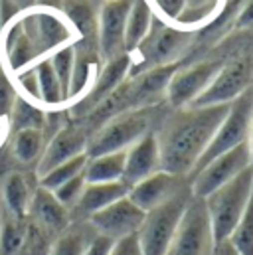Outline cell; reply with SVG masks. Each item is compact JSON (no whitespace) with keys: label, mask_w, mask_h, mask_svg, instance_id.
<instances>
[{"label":"cell","mask_w":253,"mask_h":255,"mask_svg":"<svg viewBox=\"0 0 253 255\" xmlns=\"http://www.w3.org/2000/svg\"><path fill=\"white\" fill-rule=\"evenodd\" d=\"M228 111L230 105L178 109V113L166 121L162 132L156 136L160 150V170L176 176H190Z\"/></svg>","instance_id":"obj_1"},{"label":"cell","mask_w":253,"mask_h":255,"mask_svg":"<svg viewBox=\"0 0 253 255\" xmlns=\"http://www.w3.org/2000/svg\"><path fill=\"white\" fill-rule=\"evenodd\" d=\"M253 186V164L248 166L244 172H240L236 178H232L228 184L220 186L216 192H212L208 198H204L214 242L222 244L228 242L240 224L246 206L250 202Z\"/></svg>","instance_id":"obj_2"},{"label":"cell","mask_w":253,"mask_h":255,"mask_svg":"<svg viewBox=\"0 0 253 255\" xmlns=\"http://www.w3.org/2000/svg\"><path fill=\"white\" fill-rule=\"evenodd\" d=\"M150 123H152V107L123 111L111 117L109 121H105L93 134H89L85 154L93 158V156H101L109 152L126 150L146 132H150L148 130Z\"/></svg>","instance_id":"obj_3"},{"label":"cell","mask_w":253,"mask_h":255,"mask_svg":"<svg viewBox=\"0 0 253 255\" xmlns=\"http://www.w3.org/2000/svg\"><path fill=\"white\" fill-rule=\"evenodd\" d=\"M192 192L190 184L178 190L172 198L162 202L160 206L148 210L144 214L142 226L138 230V242L144 255H166L168 246L174 238V232L178 228V222L188 206Z\"/></svg>","instance_id":"obj_4"},{"label":"cell","mask_w":253,"mask_h":255,"mask_svg":"<svg viewBox=\"0 0 253 255\" xmlns=\"http://www.w3.org/2000/svg\"><path fill=\"white\" fill-rule=\"evenodd\" d=\"M252 123H253V85H250L236 101L230 103V111H228L226 119L222 121V125L218 127L214 138L210 140V144L202 152V156L196 162V166L190 172V176H194L196 172H200L208 162H212L220 154H224V152H228V150H232V148L248 142L250 140V132H252Z\"/></svg>","instance_id":"obj_5"},{"label":"cell","mask_w":253,"mask_h":255,"mask_svg":"<svg viewBox=\"0 0 253 255\" xmlns=\"http://www.w3.org/2000/svg\"><path fill=\"white\" fill-rule=\"evenodd\" d=\"M216 248L204 200L190 198L166 255H212Z\"/></svg>","instance_id":"obj_6"},{"label":"cell","mask_w":253,"mask_h":255,"mask_svg":"<svg viewBox=\"0 0 253 255\" xmlns=\"http://www.w3.org/2000/svg\"><path fill=\"white\" fill-rule=\"evenodd\" d=\"M252 164L250 142H244V144L220 154L218 158L208 162L200 172H196L190 182V192L194 198L204 200L212 192L218 190L220 186L228 184L232 178H236L240 172H244Z\"/></svg>","instance_id":"obj_7"},{"label":"cell","mask_w":253,"mask_h":255,"mask_svg":"<svg viewBox=\"0 0 253 255\" xmlns=\"http://www.w3.org/2000/svg\"><path fill=\"white\" fill-rule=\"evenodd\" d=\"M252 62L242 58L222 65L206 91L190 107H212V105H230L252 85Z\"/></svg>","instance_id":"obj_8"},{"label":"cell","mask_w":253,"mask_h":255,"mask_svg":"<svg viewBox=\"0 0 253 255\" xmlns=\"http://www.w3.org/2000/svg\"><path fill=\"white\" fill-rule=\"evenodd\" d=\"M22 28L26 36L32 40L38 56L69 46V40H71L69 24L54 10L28 12L22 18Z\"/></svg>","instance_id":"obj_9"},{"label":"cell","mask_w":253,"mask_h":255,"mask_svg":"<svg viewBox=\"0 0 253 255\" xmlns=\"http://www.w3.org/2000/svg\"><path fill=\"white\" fill-rule=\"evenodd\" d=\"M144 214L146 212H142L138 206H134L128 200V196H125V198L113 202L111 206L95 212L93 216H89V226L99 236H105V238L117 242L126 236L138 234Z\"/></svg>","instance_id":"obj_10"},{"label":"cell","mask_w":253,"mask_h":255,"mask_svg":"<svg viewBox=\"0 0 253 255\" xmlns=\"http://www.w3.org/2000/svg\"><path fill=\"white\" fill-rule=\"evenodd\" d=\"M220 62H200L186 67L176 69L166 85L168 101L174 109H186L190 107L212 83L216 73L220 71Z\"/></svg>","instance_id":"obj_11"},{"label":"cell","mask_w":253,"mask_h":255,"mask_svg":"<svg viewBox=\"0 0 253 255\" xmlns=\"http://www.w3.org/2000/svg\"><path fill=\"white\" fill-rule=\"evenodd\" d=\"M132 0H109L97 18V48L103 60H113L125 54L126 16Z\"/></svg>","instance_id":"obj_12"},{"label":"cell","mask_w":253,"mask_h":255,"mask_svg":"<svg viewBox=\"0 0 253 255\" xmlns=\"http://www.w3.org/2000/svg\"><path fill=\"white\" fill-rule=\"evenodd\" d=\"M190 34L182 30H174L170 26H164L160 22L152 20V26L146 34V38L140 42L136 50H140L142 62L138 67H158V65H168L170 60L182 52V48L188 44Z\"/></svg>","instance_id":"obj_13"},{"label":"cell","mask_w":253,"mask_h":255,"mask_svg":"<svg viewBox=\"0 0 253 255\" xmlns=\"http://www.w3.org/2000/svg\"><path fill=\"white\" fill-rule=\"evenodd\" d=\"M87 142H89V132L81 125H67L60 128L40 158V164H38L40 178L50 170H54L56 166L83 154L87 148Z\"/></svg>","instance_id":"obj_14"},{"label":"cell","mask_w":253,"mask_h":255,"mask_svg":"<svg viewBox=\"0 0 253 255\" xmlns=\"http://www.w3.org/2000/svg\"><path fill=\"white\" fill-rule=\"evenodd\" d=\"M184 186H188V184L184 182L182 176L170 174L166 170H158V172L150 174L148 178L130 186L128 188V200L134 206H138L142 212H148V210L160 206L162 202H166L168 198H172Z\"/></svg>","instance_id":"obj_15"},{"label":"cell","mask_w":253,"mask_h":255,"mask_svg":"<svg viewBox=\"0 0 253 255\" xmlns=\"http://www.w3.org/2000/svg\"><path fill=\"white\" fill-rule=\"evenodd\" d=\"M160 170V150L154 132H146L132 146L125 150V170L123 182L126 186H134L136 182L148 178L150 174Z\"/></svg>","instance_id":"obj_16"},{"label":"cell","mask_w":253,"mask_h":255,"mask_svg":"<svg viewBox=\"0 0 253 255\" xmlns=\"http://www.w3.org/2000/svg\"><path fill=\"white\" fill-rule=\"evenodd\" d=\"M128 69H130V54H126V52L113 58V60H109L107 65L103 67V71L97 75L95 83L91 85L89 93L73 107V113L87 115L89 111H93L105 97H109L125 81Z\"/></svg>","instance_id":"obj_17"},{"label":"cell","mask_w":253,"mask_h":255,"mask_svg":"<svg viewBox=\"0 0 253 255\" xmlns=\"http://www.w3.org/2000/svg\"><path fill=\"white\" fill-rule=\"evenodd\" d=\"M28 214L36 228L50 234H62L69 226V212L67 208L60 204V200L54 196V192L46 188H38L32 194Z\"/></svg>","instance_id":"obj_18"},{"label":"cell","mask_w":253,"mask_h":255,"mask_svg":"<svg viewBox=\"0 0 253 255\" xmlns=\"http://www.w3.org/2000/svg\"><path fill=\"white\" fill-rule=\"evenodd\" d=\"M128 196V186L123 180L119 182H101V184H85L77 204L73 206L81 216H93L95 212L111 206L113 202Z\"/></svg>","instance_id":"obj_19"},{"label":"cell","mask_w":253,"mask_h":255,"mask_svg":"<svg viewBox=\"0 0 253 255\" xmlns=\"http://www.w3.org/2000/svg\"><path fill=\"white\" fill-rule=\"evenodd\" d=\"M65 16L81 36L77 46L97 48V16L93 4L89 0H69L65 4Z\"/></svg>","instance_id":"obj_20"},{"label":"cell","mask_w":253,"mask_h":255,"mask_svg":"<svg viewBox=\"0 0 253 255\" xmlns=\"http://www.w3.org/2000/svg\"><path fill=\"white\" fill-rule=\"evenodd\" d=\"M123 170H125V150L89 158L85 164L83 176L87 184L119 182L123 180Z\"/></svg>","instance_id":"obj_21"},{"label":"cell","mask_w":253,"mask_h":255,"mask_svg":"<svg viewBox=\"0 0 253 255\" xmlns=\"http://www.w3.org/2000/svg\"><path fill=\"white\" fill-rule=\"evenodd\" d=\"M152 26V10L146 4V0H132V6L126 16L125 28V52H134L140 42L146 38L148 30Z\"/></svg>","instance_id":"obj_22"},{"label":"cell","mask_w":253,"mask_h":255,"mask_svg":"<svg viewBox=\"0 0 253 255\" xmlns=\"http://www.w3.org/2000/svg\"><path fill=\"white\" fill-rule=\"evenodd\" d=\"M34 73H36V81H38V93H40V101L48 107H58L65 101L63 89L60 85V79L54 71V67L50 64V60H42L34 65Z\"/></svg>","instance_id":"obj_23"},{"label":"cell","mask_w":253,"mask_h":255,"mask_svg":"<svg viewBox=\"0 0 253 255\" xmlns=\"http://www.w3.org/2000/svg\"><path fill=\"white\" fill-rule=\"evenodd\" d=\"M2 196H4V204H6L8 212H10V216L24 218L28 214L32 192H30V186H28V180L22 174L14 172V174H10L6 178Z\"/></svg>","instance_id":"obj_24"},{"label":"cell","mask_w":253,"mask_h":255,"mask_svg":"<svg viewBox=\"0 0 253 255\" xmlns=\"http://www.w3.org/2000/svg\"><path fill=\"white\" fill-rule=\"evenodd\" d=\"M12 152L22 164H32L44 152V132L40 128H22L14 132Z\"/></svg>","instance_id":"obj_25"},{"label":"cell","mask_w":253,"mask_h":255,"mask_svg":"<svg viewBox=\"0 0 253 255\" xmlns=\"http://www.w3.org/2000/svg\"><path fill=\"white\" fill-rule=\"evenodd\" d=\"M0 52H2L4 58H6V65H8L10 73H14V75L20 73L24 67H28V65L38 58V52H36L32 40L26 36L24 28H22V30L18 32V36L10 42V46H6V48L0 50Z\"/></svg>","instance_id":"obj_26"},{"label":"cell","mask_w":253,"mask_h":255,"mask_svg":"<svg viewBox=\"0 0 253 255\" xmlns=\"http://www.w3.org/2000/svg\"><path fill=\"white\" fill-rule=\"evenodd\" d=\"M28 226L24 218H6L0 226V255H20L26 242Z\"/></svg>","instance_id":"obj_27"},{"label":"cell","mask_w":253,"mask_h":255,"mask_svg":"<svg viewBox=\"0 0 253 255\" xmlns=\"http://www.w3.org/2000/svg\"><path fill=\"white\" fill-rule=\"evenodd\" d=\"M87 160H89V156L83 152V154H79V156H75V158L63 162L60 166H56L54 170H50L48 174H44V176L40 178V186L46 188V190L54 192L56 188H60L62 184H65L67 180H71V178H75L77 174H81V172L85 170Z\"/></svg>","instance_id":"obj_28"},{"label":"cell","mask_w":253,"mask_h":255,"mask_svg":"<svg viewBox=\"0 0 253 255\" xmlns=\"http://www.w3.org/2000/svg\"><path fill=\"white\" fill-rule=\"evenodd\" d=\"M12 130H22V128H40L44 127L46 123V115L40 107H36L32 101L28 99H22V97H16V103L12 107Z\"/></svg>","instance_id":"obj_29"},{"label":"cell","mask_w":253,"mask_h":255,"mask_svg":"<svg viewBox=\"0 0 253 255\" xmlns=\"http://www.w3.org/2000/svg\"><path fill=\"white\" fill-rule=\"evenodd\" d=\"M95 236H89L87 230H65L60 234V238L56 240V244L50 248L48 255H83L89 242L93 240Z\"/></svg>","instance_id":"obj_30"},{"label":"cell","mask_w":253,"mask_h":255,"mask_svg":"<svg viewBox=\"0 0 253 255\" xmlns=\"http://www.w3.org/2000/svg\"><path fill=\"white\" fill-rule=\"evenodd\" d=\"M230 242L240 255H253V186L250 202L246 206V212H244L240 224L236 226Z\"/></svg>","instance_id":"obj_31"},{"label":"cell","mask_w":253,"mask_h":255,"mask_svg":"<svg viewBox=\"0 0 253 255\" xmlns=\"http://www.w3.org/2000/svg\"><path fill=\"white\" fill-rule=\"evenodd\" d=\"M50 64L54 67L58 79H60V85L63 89V95H65V101H67V95H69V83H71V73H73V62H75V50H73V44L69 46H63L60 50H56L50 58Z\"/></svg>","instance_id":"obj_32"},{"label":"cell","mask_w":253,"mask_h":255,"mask_svg":"<svg viewBox=\"0 0 253 255\" xmlns=\"http://www.w3.org/2000/svg\"><path fill=\"white\" fill-rule=\"evenodd\" d=\"M16 97H18L16 85L10 79L6 67L2 64V60H0V121L6 119V117H10L12 107L16 103Z\"/></svg>","instance_id":"obj_33"},{"label":"cell","mask_w":253,"mask_h":255,"mask_svg":"<svg viewBox=\"0 0 253 255\" xmlns=\"http://www.w3.org/2000/svg\"><path fill=\"white\" fill-rule=\"evenodd\" d=\"M85 176H83V172L81 174H77L75 178H71V180H67L65 184H62L60 188H56L54 190V196L60 200V204H63L65 208H73L75 204H77V200H79V196H81V192L85 188Z\"/></svg>","instance_id":"obj_34"},{"label":"cell","mask_w":253,"mask_h":255,"mask_svg":"<svg viewBox=\"0 0 253 255\" xmlns=\"http://www.w3.org/2000/svg\"><path fill=\"white\" fill-rule=\"evenodd\" d=\"M214 0H186V8L180 14L178 22H198L206 16V12L212 8Z\"/></svg>","instance_id":"obj_35"},{"label":"cell","mask_w":253,"mask_h":255,"mask_svg":"<svg viewBox=\"0 0 253 255\" xmlns=\"http://www.w3.org/2000/svg\"><path fill=\"white\" fill-rule=\"evenodd\" d=\"M109 255H144V254H142L138 236L132 234V236H126L123 240H117L113 244V250H111Z\"/></svg>","instance_id":"obj_36"},{"label":"cell","mask_w":253,"mask_h":255,"mask_svg":"<svg viewBox=\"0 0 253 255\" xmlns=\"http://www.w3.org/2000/svg\"><path fill=\"white\" fill-rule=\"evenodd\" d=\"M113 244H115L113 240L95 234V238L89 242V246H87V250H85L83 255H109L111 250H113Z\"/></svg>","instance_id":"obj_37"},{"label":"cell","mask_w":253,"mask_h":255,"mask_svg":"<svg viewBox=\"0 0 253 255\" xmlns=\"http://www.w3.org/2000/svg\"><path fill=\"white\" fill-rule=\"evenodd\" d=\"M154 2L158 4L160 12H162L166 18H170V20H178L180 14H182L184 8H186V0H154Z\"/></svg>","instance_id":"obj_38"},{"label":"cell","mask_w":253,"mask_h":255,"mask_svg":"<svg viewBox=\"0 0 253 255\" xmlns=\"http://www.w3.org/2000/svg\"><path fill=\"white\" fill-rule=\"evenodd\" d=\"M238 20V28H246V26H253V0L244 8V12L240 14Z\"/></svg>","instance_id":"obj_39"},{"label":"cell","mask_w":253,"mask_h":255,"mask_svg":"<svg viewBox=\"0 0 253 255\" xmlns=\"http://www.w3.org/2000/svg\"><path fill=\"white\" fill-rule=\"evenodd\" d=\"M212 255H240V254H238V250L232 246V242L228 240V242L216 244V248H214V254H212Z\"/></svg>","instance_id":"obj_40"},{"label":"cell","mask_w":253,"mask_h":255,"mask_svg":"<svg viewBox=\"0 0 253 255\" xmlns=\"http://www.w3.org/2000/svg\"><path fill=\"white\" fill-rule=\"evenodd\" d=\"M12 2H14V6L20 10V8H26V6H30L34 0H12Z\"/></svg>","instance_id":"obj_41"},{"label":"cell","mask_w":253,"mask_h":255,"mask_svg":"<svg viewBox=\"0 0 253 255\" xmlns=\"http://www.w3.org/2000/svg\"><path fill=\"white\" fill-rule=\"evenodd\" d=\"M250 150H252V162H253V123H252V132H250Z\"/></svg>","instance_id":"obj_42"}]
</instances>
